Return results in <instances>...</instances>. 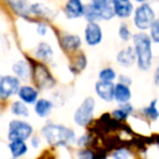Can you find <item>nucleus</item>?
Returning a JSON list of instances; mask_svg holds the SVG:
<instances>
[{
	"label": "nucleus",
	"instance_id": "obj_32",
	"mask_svg": "<svg viewBox=\"0 0 159 159\" xmlns=\"http://www.w3.org/2000/svg\"><path fill=\"white\" fill-rule=\"evenodd\" d=\"M118 79H119V83H121V84L128 85V86H130V85L132 84V80H131V77L128 76V75L121 74V75H119Z\"/></svg>",
	"mask_w": 159,
	"mask_h": 159
},
{
	"label": "nucleus",
	"instance_id": "obj_12",
	"mask_svg": "<svg viewBox=\"0 0 159 159\" xmlns=\"http://www.w3.org/2000/svg\"><path fill=\"white\" fill-rule=\"evenodd\" d=\"M95 92L100 99L106 102H111L115 98V84L111 82L97 81L95 84Z\"/></svg>",
	"mask_w": 159,
	"mask_h": 159
},
{
	"label": "nucleus",
	"instance_id": "obj_15",
	"mask_svg": "<svg viewBox=\"0 0 159 159\" xmlns=\"http://www.w3.org/2000/svg\"><path fill=\"white\" fill-rule=\"evenodd\" d=\"M117 62L121 66L124 68H130L136 62V57H135L134 49L132 46H128L125 48L121 49L117 53Z\"/></svg>",
	"mask_w": 159,
	"mask_h": 159
},
{
	"label": "nucleus",
	"instance_id": "obj_18",
	"mask_svg": "<svg viewBox=\"0 0 159 159\" xmlns=\"http://www.w3.org/2000/svg\"><path fill=\"white\" fill-rule=\"evenodd\" d=\"M34 55H35V57L37 58V59H39L40 61L49 62V61H51L53 58V50L48 43L40 42L39 44L37 45V47H36Z\"/></svg>",
	"mask_w": 159,
	"mask_h": 159
},
{
	"label": "nucleus",
	"instance_id": "obj_30",
	"mask_svg": "<svg viewBox=\"0 0 159 159\" xmlns=\"http://www.w3.org/2000/svg\"><path fill=\"white\" fill-rule=\"evenodd\" d=\"M36 31H37V34L40 36H45L47 34V31H48V26H47L45 23H37V26H36Z\"/></svg>",
	"mask_w": 159,
	"mask_h": 159
},
{
	"label": "nucleus",
	"instance_id": "obj_20",
	"mask_svg": "<svg viewBox=\"0 0 159 159\" xmlns=\"http://www.w3.org/2000/svg\"><path fill=\"white\" fill-rule=\"evenodd\" d=\"M12 71L14 73V76L19 80H27L31 75V66L25 60H19L12 66Z\"/></svg>",
	"mask_w": 159,
	"mask_h": 159
},
{
	"label": "nucleus",
	"instance_id": "obj_9",
	"mask_svg": "<svg viewBox=\"0 0 159 159\" xmlns=\"http://www.w3.org/2000/svg\"><path fill=\"white\" fill-rule=\"evenodd\" d=\"M102 30L97 22H87L84 30V39L89 46L95 47L102 40Z\"/></svg>",
	"mask_w": 159,
	"mask_h": 159
},
{
	"label": "nucleus",
	"instance_id": "obj_3",
	"mask_svg": "<svg viewBox=\"0 0 159 159\" xmlns=\"http://www.w3.org/2000/svg\"><path fill=\"white\" fill-rule=\"evenodd\" d=\"M84 18L87 22L109 21L115 18L112 0H91L84 10Z\"/></svg>",
	"mask_w": 159,
	"mask_h": 159
},
{
	"label": "nucleus",
	"instance_id": "obj_35",
	"mask_svg": "<svg viewBox=\"0 0 159 159\" xmlns=\"http://www.w3.org/2000/svg\"><path fill=\"white\" fill-rule=\"evenodd\" d=\"M135 2L139 3V5H142V3H146L148 1V0H134Z\"/></svg>",
	"mask_w": 159,
	"mask_h": 159
},
{
	"label": "nucleus",
	"instance_id": "obj_6",
	"mask_svg": "<svg viewBox=\"0 0 159 159\" xmlns=\"http://www.w3.org/2000/svg\"><path fill=\"white\" fill-rule=\"evenodd\" d=\"M95 106L96 102L94 97L89 96L86 97L82 102L77 107L75 110L74 116H73V120H74L75 124L79 126H87L92 122L94 117V112H95Z\"/></svg>",
	"mask_w": 159,
	"mask_h": 159
},
{
	"label": "nucleus",
	"instance_id": "obj_33",
	"mask_svg": "<svg viewBox=\"0 0 159 159\" xmlns=\"http://www.w3.org/2000/svg\"><path fill=\"white\" fill-rule=\"evenodd\" d=\"M31 145L33 148H38L40 146V139L38 136H33L31 139Z\"/></svg>",
	"mask_w": 159,
	"mask_h": 159
},
{
	"label": "nucleus",
	"instance_id": "obj_16",
	"mask_svg": "<svg viewBox=\"0 0 159 159\" xmlns=\"http://www.w3.org/2000/svg\"><path fill=\"white\" fill-rule=\"evenodd\" d=\"M131 97H132V92H131L130 86L121 84L119 82L115 84V98H113V100H116L119 105L125 104V102H130Z\"/></svg>",
	"mask_w": 159,
	"mask_h": 159
},
{
	"label": "nucleus",
	"instance_id": "obj_5",
	"mask_svg": "<svg viewBox=\"0 0 159 159\" xmlns=\"http://www.w3.org/2000/svg\"><path fill=\"white\" fill-rule=\"evenodd\" d=\"M34 129L32 124L24 120L14 119L8 125V139L11 141H27L33 135Z\"/></svg>",
	"mask_w": 159,
	"mask_h": 159
},
{
	"label": "nucleus",
	"instance_id": "obj_28",
	"mask_svg": "<svg viewBox=\"0 0 159 159\" xmlns=\"http://www.w3.org/2000/svg\"><path fill=\"white\" fill-rule=\"evenodd\" d=\"M111 157L113 159H131V152L126 148H119L111 154Z\"/></svg>",
	"mask_w": 159,
	"mask_h": 159
},
{
	"label": "nucleus",
	"instance_id": "obj_19",
	"mask_svg": "<svg viewBox=\"0 0 159 159\" xmlns=\"http://www.w3.org/2000/svg\"><path fill=\"white\" fill-rule=\"evenodd\" d=\"M133 110V106L130 104V102H125V104H120L119 106L116 109H113L112 112H111V116L115 120L117 121H125L131 115H132Z\"/></svg>",
	"mask_w": 159,
	"mask_h": 159
},
{
	"label": "nucleus",
	"instance_id": "obj_25",
	"mask_svg": "<svg viewBox=\"0 0 159 159\" xmlns=\"http://www.w3.org/2000/svg\"><path fill=\"white\" fill-rule=\"evenodd\" d=\"M117 79V73L110 66L104 68L99 71L98 73V81H102V82H111L113 83V81Z\"/></svg>",
	"mask_w": 159,
	"mask_h": 159
},
{
	"label": "nucleus",
	"instance_id": "obj_1",
	"mask_svg": "<svg viewBox=\"0 0 159 159\" xmlns=\"http://www.w3.org/2000/svg\"><path fill=\"white\" fill-rule=\"evenodd\" d=\"M133 49L136 57V66L141 71H148L152 64V46L149 35L139 32L132 36Z\"/></svg>",
	"mask_w": 159,
	"mask_h": 159
},
{
	"label": "nucleus",
	"instance_id": "obj_22",
	"mask_svg": "<svg viewBox=\"0 0 159 159\" xmlns=\"http://www.w3.org/2000/svg\"><path fill=\"white\" fill-rule=\"evenodd\" d=\"M30 12L40 18L45 19H50L53 16V12L50 8L46 7L43 3H34L30 7Z\"/></svg>",
	"mask_w": 159,
	"mask_h": 159
},
{
	"label": "nucleus",
	"instance_id": "obj_31",
	"mask_svg": "<svg viewBox=\"0 0 159 159\" xmlns=\"http://www.w3.org/2000/svg\"><path fill=\"white\" fill-rule=\"evenodd\" d=\"M89 142V135H86V134L83 135V136H81L80 139H76V143H77V145H79L80 147H85Z\"/></svg>",
	"mask_w": 159,
	"mask_h": 159
},
{
	"label": "nucleus",
	"instance_id": "obj_13",
	"mask_svg": "<svg viewBox=\"0 0 159 159\" xmlns=\"http://www.w3.org/2000/svg\"><path fill=\"white\" fill-rule=\"evenodd\" d=\"M60 44L62 49L66 52H75L82 46V39L75 34H66L60 39Z\"/></svg>",
	"mask_w": 159,
	"mask_h": 159
},
{
	"label": "nucleus",
	"instance_id": "obj_26",
	"mask_svg": "<svg viewBox=\"0 0 159 159\" xmlns=\"http://www.w3.org/2000/svg\"><path fill=\"white\" fill-rule=\"evenodd\" d=\"M148 31H149V37L152 42L155 44H159V18L152 22Z\"/></svg>",
	"mask_w": 159,
	"mask_h": 159
},
{
	"label": "nucleus",
	"instance_id": "obj_34",
	"mask_svg": "<svg viewBox=\"0 0 159 159\" xmlns=\"http://www.w3.org/2000/svg\"><path fill=\"white\" fill-rule=\"evenodd\" d=\"M154 83L156 86L159 87V66L156 68L155 70V73H154Z\"/></svg>",
	"mask_w": 159,
	"mask_h": 159
},
{
	"label": "nucleus",
	"instance_id": "obj_4",
	"mask_svg": "<svg viewBox=\"0 0 159 159\" xmlns=\"http://www.w3.org/2000/svg\"><path fill=\"white\" fill-rule=\"evenodd\" d=\"M156 13L152 6L146 3L139 5L134 10V16H133V23L135 27L142 32H145L149 30L150 25L156 20Z\"/></svg>",
	"mask_w": 159,
	"mask_h": 159
},
{
	"label": "nucleus",
	"instance_id": "obj_36",
	"mask_svg": "<svg viewBox=\"0 0 159 159\" xmlns=\"http://www.w3.org/2000/svg\"><path fill=\"white\" fill-rule=\"evenodd\" d=\"M102 159H106V158H102Z\"/></svg>",
	"mask_w": 159,
	"mask_h": 159
},
{
	"label": "nucleus",
	"instance_id": "obj_10",
	"mask_svg": "<svg viewBox=\"0 0 159 159\" xmlns=\"http://www.w3.org/2000/svg\"><path fill=\"white\" fill-rule=\"evenodd\" d=\"M85 5L82 0H66L63 7L64 16L69 20H76L84 16Z\"/></svg>",
	"mask_w": 159,
	"mask_h": 159
},
{
	"label": "nucleus",
	"instance_id": "obj_14",
	"mask_svg": "<svg viewBox=\"0 0 159 159\" xmlns=\"http://www.w3.org/2000/svg\"><path fill=\"white\" fill-rule=\"evenodd\" d=\"M16 95L25 105H34L38 99V91L31 85H21Z\"/></svg>",
	"mask_w": 159,
	"mask_h": 159
},
{
	"label": "nucleus",
	"instance_id": "obj_8",
	"mask_svg": "<svg viewBox=\"0 0 159 159\" xmlns=\"http://www.w3.org/2000/svg\"><path fill=\"white\" fill-rule=\"evenodd\" d=\"M21 87V81L14 75H3L0 77V99L6 100L16 95Z\"/></svg>",
	"mask_w": 159,
	"mask_h": 159
},
{
	"label": "nucleus",
	"instance_id": "obj_17",
	"mask_svg": "<svg viewBox=\"0 0 159 159\" xmlns=\"http://www.w3.org/2000/svg\"><path fill=\"white\" fill-rule=\"evenodd\" d=\"M53 108V102L46 98H38L34 104V111L39 118H47L51 113Z\"/></svg>",
	"mask_w": 159,
	"mask_h": 159
},
{
	"label": "nucleus",
	"instance_id": "obj_21",
	"mask_svg": "<svg viewBox=\"0 0 159 159\" xmlns=\"http://www.w3.org/2000/svg\"><path fill=\"white\" fill-rule=\"evenodd\" d=\"M8 147H9L11 156L16 159L21 158L29 152V146L24 141H11Z\"/></svg>",
	"mask_w": 159,
	"mask_h": 159
},
{
	"label": "nucleus",
	"instance_id": "obj_24",
	"mask_svg": "<svg viewBox=\"0 0 159 159\" xmlns=\"http://www.w3.org/2000/svg\"><path fill=\"white\" fill-rule=\"evenodd\" d=\"M10 110H11L12 115L16 116V117L21 118H27L30 116V110L27 108V106L22 102L21 100H16L11 104L10 107Z\"/></svg>",
	"mask_w": 159,
	"mask_h": 159
},
{
	"label": "nucleus",
	"instance_id": "obj_27",
	"mask_svg": "<svg viewBox=\"0 0 159 159\" xmlns=\"http://www.w3.org/2000/svg\"><path fill=\"white\" fill-rule=\"evenodd\" d=\"M118 35H119L120 39L123 40V42H129L130 39H132V33H131L130 29L126 24H121L119 27V31H118Z\"/></svg>",
	"mask_w": 159,
	"mask_h": 159
},
{
	"label": "nucleus",
	"instance_id": "obj_23",
	"mask_svg": "<svg viewBox=\"0 0 159 159\" xmlns=\"http://www.w3.org/2000/svg\"><path fill=\"white\" fill-rule=\"evenodd\" d=\"M157 102H158V99L155 98V99H152V102H149L148 106L144 107L143 110H142L143 115L145 116L148 120H150V121H157L159 118V110H158V108H157Z\"/></svg>",
	"mask_w": 159,
	"mask_h": 159
},
{
	"label": "nucleus",
	"instance_id": "obj_11",
	"mask_svg": "<svg viewBox=\"0 0 159 159\" xmlns=\"http://www.w3.org/2000/svg\"><path fill=\"white\" fill-rule=\"evenodd\" d=\"M115 16L119 19H129L134 12V6L131 0H112Z\"/></svg>",
	"mask_w": 159,
	"mask_h": 159
},
{
	"label": "nucleus",
	"instance_id": "obj_2",
	"mask_svg": "<svg viewBox=\"0 0 159 159\" xmlns=\"http://www.w3.org/2000/svg\"><path fill=\"white\" fill-rule=\"evenodd\" d=\"M42 135L51 146H68L76 141V135L72 129L62 124L47 123L43 126Z\"/></svg>",
	"mask_w": 159,
	"mask_h": 159
},
{
	"label": "nucleus",
	"instance_id": "obj_29",
	"mask_svg": "<svg viewBox=\"0 0 159 159\" xmlns=\"http://www.w3.org/2000/svg\"><path fill=\"white\" fill-rule=\"evenodd\" d=\"M76 158L77 159H96V156L93 150L83 148V149H80L79 152H76Z\"/></svg>",
	"mask_w": 159,
	"mask_h": 159
},
{
	"label": "nucleus",
	"instance_id": "obj_7",
	"mask_svg": "<svg viewBox=\"0 0 159 159\" xmlns=\"http://www.w3.org/2000/svg\"><path fill=\"white\" fill-rule=\"evenodd\" d=\"M32 73H33V81L38 89H49L56 84V81L45 64L36 63V66L32 69Z\"/></svg>",
	"mask_w": 159,
	"mask_h": 159
}]
</instances>
